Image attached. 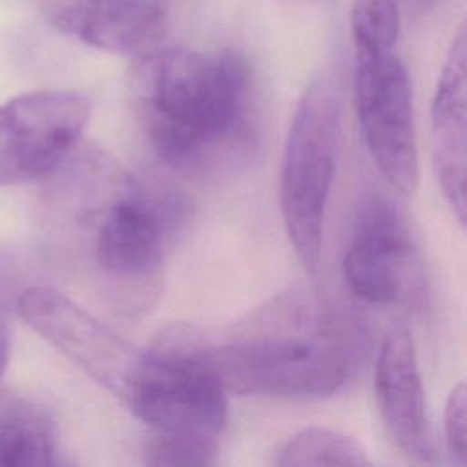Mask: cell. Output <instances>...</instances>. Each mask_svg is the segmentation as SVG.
Instances as JSON below:
<instances>
[{
    "mask_svg": "<svg viewBox=\"0 0 467 467\" xmlns=\"http://www.w3.org/2000/svg\"><path fill=\"white\" fill-rule=\"evenodd\" d=\"M374 396L381 421L398 449L418 462L434 458L425 390L410 332L392 327L374 365Z\"/></svg>",
    "mask_w": 467,
    "mask_h": 467,
    "instance_id": "obj_11",
    "label": "cell"
},
{
    "mask_svg": "<svg viewBox=\"0 0 467 467\" xmlns=\"http://www.w3.org/2000/svg\"><path fill=\"white\" fill-rule=\"evenodd\" d=\"M60 33L100 51L144 57L159 49L168 18L153 0H35Z\"/></svg>",
    "mask_w": 467,
    "mask_h": 467,
    "instance_id": "obj_10",
    "label": "cell"
},
{
    "mask_svg": "<svg viewBox=\"0 0 467 467\" xmlns=\"http://www.w3.org/2000/svg\"><path fill=\"white\" fill-rule=\"evenodd\" d=\"M9 363V332L0 321V376L5 372Z\"/></svg>",
    "mask_w": 467,
    "mask_h": 467,
    "instance_id": "obj_18",
    "label": "cell"
},
{
    "mask_svg": "<svg viewBox=\"0 0 467 467\" xmlns=\"http://www.w3.org/2000/svg\"><path fill=\"white\" fill-rule=\"evenodd\" d=\"M350 22L356 55L394 51L400 33L398 0H354Z\"/></svg>",
    "mask_w": 467,
    "mask_h": 467,
    "instance_id": "obj_15",
    "label": "cell"
},
{
    "mask_svg": "<svg viewBox=\"0 0 467 467\" xmlns=\"http://www.w3.org/2000/svg\"><path fill=\"white\" fill-rule=\"evenodd\" d=\"M436 177L460 226L465 224L467 182V35L460 26L443 62L431 106Z\"/></svg>",
    "mask_w": 467,
    "mask_h": 467,
    "instance_id": "obj_12",
    "label": "cell"
},
{
    "mask_svg": "<svg viewBox=\"0 0 467 467\" xmlns=\"http://www.w3.org/2000/svg\"><path fill=\"white\" fill-rule=\"evenodd\" d=\"M343 277L348 292L368 306H394L420 294L416 244L389 197L370 195L359 206L343 257Z\"/></svg>",
    "mask_w": 467,
    "mask_h": 467,
    "instance_id": "obj_8",
    "label": "cell"
},
{
    "mask_svg": "<svg viewBox=\"0 0 467 467\" xmlns=\"http://www.w3.org/2000/svg\"><path fill=\"white\" fill-rule=\"evenodd\" d=\"M341 91L321 77L301 95L285 142L279 206L286 237L305 270L316 272L323 244V224L336 175Z\"/></svg>",
    "mask_w": 467,
    "mask_h": 467,
    "instance_id": "obj_4",
    "label": "cell"
},
{
    "mask_svg": "<svg viewBox=\"0 0 467 467\" xmlns=\"http://www.w3.org/2000/svg\"><path fill=\"white\" fill-rule=\"evenodd\" d=\"M0 467H75L62 452L49 416L16 396L0 394Z\"/></svg>",
    "mask_w": 467,
    "mask_h": 467,
    "instance_id": "obj_13",
    "label": "cell"
},
{
    "mask_svg": "<svg viewBox=\"0 0 467 467\" xmlns=\"http://www.w3.org/2000/svg\"><path fill=\"white\" fill-rule=\"evenodd\" d=\"M89 100L75 91L38 89L0 106V186L53 175L78 148Z\"/></svg>",
    "mask_w": 467,
    "mask_h": 467,
    "instance_id": "obj_7",
    "label": "cell"
},
{
    "mask_svg": "<svg viewBox=\"0 0 467 467\" xmlns=\"http://www.w3.org/2000/svg\"><path fill=\"white\" fill-rule=\"evenodd\" d=\"M18 312L36 334L124 400L140 348L49 286L26 288L18 297Z\"/></svg>",
    "mask_w": 467,
    "mask_h": 467,
    "instance_id": "obj_9",
    "label": "cell"
},
{
    "mask_svg": "<svg viewBox=\"0 0 467 467\" xmlns=\"http://www.w3.org/2000/svg\"><path fill=\"white\" fill-rule=\"evenodd\" d=\"M131 97L155 153L173 170L234 171L257 148L252 73L237 53L155 49L135 58Z\"/></svg>",
    "mask_w": 467,
    "mask_h": 467,
    "instance_id": "obj_1",
    "label": "cell"
},
{
    "mask_svg": "<svg viewBox=\"0 0 467 467\" xmlns=\"http://www.w3.org/2000/svg\"><path fill=\"white\" fill-rule=\"evenodd\" d=\"M179 206L137 184L97 219L95 259L115 288L124 312H142L162 288L166 248Z\"/></svg>",
    "mask_w": 467,
    "mask_h": 467,
    "instance_id": "obj_5",
    "label": "cell"
},
{
    "mask_svg": "<svg viewBox=\"0 0 467 467\" xmlns=\"http://www.w3.org/2000/svg\"><path fill=\"white\" fill-rule=\"evenodd\" d=\"M277 467H372L363 447L332 429L297 432L281 451Z\"/></svg>",
    "mask_w": 467,
    "mask_h": 467,
    "instance_id": "obj_14",
    "label": "cell"
},
{
    "mask_svg": "<svg viewBox=\"0 0 467 467\" xmlns=\"http://www.w3.org/2000/svg\"><path fill=\"white\" fill-rule=\"evenodd\" d=\"M465 387L463 383L456 385L445 403L443 412V432H445V445L451 454V460L456 467H465V456H467V438H465Z\"/></svg>",
    "mask_w": 467,
    "mask_h": 467,
    "instance_id": "obj_17",
    "label": "cell"
},
{
    "mask_svg": "<svg viewBox=\"0 0 467 467\" xmlns=\"http://www.w3.org/2000/svg\"><path fill=\"white\" fill-rule=\"evenodd\" d=\"M217 440L155 434L146 447V467H213Z\"/></svg>",
    "mask_w": 467,
    "mask_h": 467,
    "instance_id": "obj_16",
    "label": "cell"
},
{
    "mask_svg": "<svg viewBox=\"0 0 467 467\" xmlns=\"http://www.w3.org/2000/svg\"><path fill=\"white\" fill-rule=\"evenodd\" d=\"M354 102L367 150L383 179L410 197L420 181L409 73L390 53L356 55Z\"/></svg>",
    "mask_w": 467,
    "mask_h": 467,
    "instance_id": "obj_6",
    "label": "cell"
},
{
    "mask_svg": "<svg viewBox=\"0 0 467 467\" xmlns=\"http://www.w3.org/2000/svg\"><path fill=\"white\" fill-rule=\"evenodd\" d=\"M212 343L228 392L286 400L337 392L370 347L359 321L299 294L272 299Z\"/></svg>",
    "mask_w": 467,
    "mask_h": 467,
    "instance_id": "obj_2",
    "label": "cell"
},
{
    "mask_svg": "<svg viewBox=\"0 0 467 467\" xmlns=\"http://www.w3.org/2000/svg\"><path fill=\"white\" fill-rule=\"evenodd\" d=\"M226 392L212 337L195 325L171 323L140 350L124 401L157 434L217 440Z\"/></svg>",
    "mask_w": 467,
    "mask_h": 467,
    "instance_id": "obj_3",
    "label": "cell"
},
{
    "mask_svg": "<svg viewBox=\"0 0 467 467\" xmlns=\"http://www.w3.org/2000/svg\"><path fill=\"white\" fill-rule=\"evenodd\" d=\"M431 0H420V4H429Z\"/></svg>",
    "mask_w": 467,
    "mask_h": 467,
    "instance_id": "obj_19",
    "label": "cell"
}]
</instances>
